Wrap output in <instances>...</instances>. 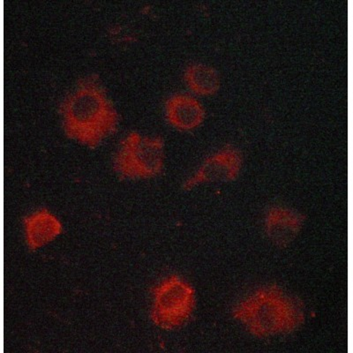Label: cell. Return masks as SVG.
<instances>
[{
	"label": "cell",
	"instance_id": "cell-1",
	"mask_svg": "<svg viewBox=\"0 0 353 353\" xmlns=\"http://www.w3.org/2000/svg\"><path fill=\"white\" fill-rule=\"evenodd\" d=\"M59 112L65 137L90 149L118 130V110L94 72L78 79L61 101Z\"/></svg>",
	"mask_w": 353,
	"mask_h": 353
},
{
	"label": "cell",
	"instance_id": "cell-2",
	"mask_svg": "<svg viewBox=\"0 0 353 353\" xmlns=\"http://www.w3.org/2000/svg\"><path fill=\"white\" fill-rule=\"evenodd\" d=\"M232 315L258 337L292 333L303 323L305 317L301 302L277 285L265 286L252 293L235 305Z\"/></svg>",
	"mask_w": 353,
	"mask_h": 353
},
{
	"label": "cell",
	"instance_id": "cell-3",
	"mask_svg": "<svg viewBox=\"0 0 353 353\" xmlns=\"http://www.w3.org/2000/svg\"><path fill=\"white\" fill-rule=\"evenodd\" d=\"M165 161V141L162 137H146L129 132L119 143L113 170L121 179H148L162 172Z\"/></svg>",
	"mask_w": 353,
	"mask_h": 353
},
{
	"label": "cell",
	"instance_id": "cell-4",
	"mask_svg": "<svg viewBox=\"0 0 353 353\" xmlns=\"http://www.w3.org/2000/svg\"><path fill=\"white\" fill-rule=\"evenodd\" d=\"M150 317L154 325L172 330L190 319L195 307L193 286L176 275L167 277L152 289Z\"/></svg>",
	"mask_w": 353,
	"mask_h": 353
},
{
	"label": "cell",
	"instance_id": "cell-5",
	"mask_svg": "<svg viewBox=\"0 0 353 353\" xmlns=\"http://www.w3.org/2000/svg\"><path fill=\"white\" fill-rule=\"evenodd\" d=\"M242 163L241 150L232 145H226L208 157L194 176L183 184V188L189 190L201 183L234 181L241 172Z\"/></svg>",
	"mask_w": 353,
	"mask_h": 353
},
{
	"label": "cell",
	"instance_id": "cell-6",
	"mask_svg": "<svg viewBox=\"0 0 353 353\" xmlns=\"http://www.w3.org/2000/svg\"><path fill=\"white\" fill-rule=\"evenodd\" d=\"M305 216L289 208H270L265 217V231L277 247L285 248L297 237Z\"/></svg>",
	"mask_w": 353,
	"mask_h": 353
},
{
	"label": "cell",
	"instance_id": "cell-7",
	"mask_svg": "<svg viewBox=\"0 0 353 353\" xmlns=\"http://www.w3.org/2000/svg\"><path fill=\"white\" fill-rule=\"evenodd\" d=\"M165 106L167 121L181 130H191L203 121V103L188 93L172 94L167 97Z\"/></svg>",
	"mask_w": 353,
	"mask_h": 353
},
{
	"label": "cell",
	"instance_id": "cell-8",
	"mask_svg": "<svg viewBox=\"0 0 353 353\" xmlns=\"http://www.w3.org/2000/svg\"><path fill=\"white\" fill-rule=\"evenodd\" d=\"M23 223L26 242L32 251L52 242L63 232L61 221L46 209L37 210L25 217Z\"/></svg>",
	"mask_w": 353,
	"mask_h": 353
},
{
	"label": "cell",
	"instance_id": "cell-9",
	"mask_svg": "<svg viewBox=\"0 0 353 353\" xmlns=\"http://www.w3.org/2000/svg\"><path fill=\"white\" fill-rule=\"evenodd\" d=\"M184 80L192 91L199 94H212L220 88V75L214 66L193 62L185 66Z\"/></svg>",
	"mask_w": 353,
	"mask_h": 353
}]
</instances>
